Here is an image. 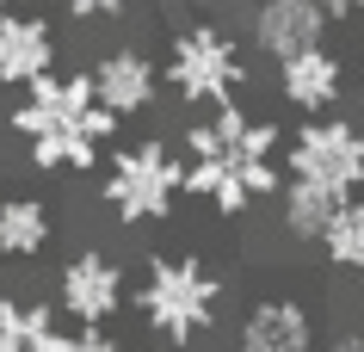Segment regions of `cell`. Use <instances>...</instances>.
<instances>
[{"instance_id": "obj_22", "label": "cell", "mask_w": 364, "mask_h": 352, "mask_svg": "<svg viewBox=\"0 0 364 352\" xmlns=\"http://www.w3.org/2000/svg\"><path fill=\"white\" fill-rule=\"evenodd\" d=\"M6 13H13V0H0V19H6Z\"/></svg>"}, {"instance_id": "obj_20", "label": "cell", "mask_w": 364, "mask_h": 352, "mask_svg": "<svg viewBox=\"0 0 364 352\" xmlns=\"http://www.w3.org/2000/svg\"><path fill=\"white\" fill-rule=\"evenodd\" d=\"M358 62H364V19H358Z\"/></svg>"}, {"instance_id": "obj_16", "label": "cell", "mask_w": 364, "mask_h": 352, "mask_svg": "<svg viewBox=\"0 0 364 352\" xmlns=\"http://www.w3.org/2000/svg\"><path fill=\"white\" fill-rule=\"evenodd\" d=\"M327 254V266L333 272H364V198H346L340 216L327 223V235L315 241Z\"/></svg>"}, {"instance_id": "obj_7", "label": "cell", "mask_w": 364, "mask_h": 352, "mask_svg": "<svg viewBox=\"0 0 364 352\" xmlns=\"http://www.w3.org/2000/svg\"><path fill=\"white\" fill-rule=\"evenodd\" d=\"M124 266H117L105 247H75V254L56 266V315H68L75 328H112L124 315Z\"/></svg>"}, {"instance_id": "obj_15", "label": "cell", "mask_w": 364, "mask_h": 352, "mask_svg": "<svg viewBox=\"0 0 364 352\" xmlns=\"http://www.w3.org/2000/svg\"><path fill=\"white\" fill-rule=\"evenodd\" d=\"M346 198L327 192V186H309V179H284L278 186V229L290 235V241H303V247H315L327 235V223L340 216Z\"/></svg>"}, {"instance_id": "obj_17", "label": "cell", "mask_w": 364, "mask_h": 352, "mask_svg": "<svg viewBox=\"0 0 364 352\" xmlns=\"http://www.w3.org/2000/svg\"><path fill=\"white\" fill-rule=\"evenodd\" d=\"M130 6L136 0H62V13H68L75 25H117Z\"/></svg>"}, {"instance_id": "obj_3", "label": "cell", "mask_w": 364, "mask_h": 352, "mask_svg": "<svg viewBox=\"0 0 364 352\" xmlns=\"http://www.w3.org/2000/svg\"><path fill=\"white\" fill-rule=\"evenodd\" d=\"M130 303L154 340L186 352L223 321V278L210 272L204 254H149Z\"/></svg>"}, {"instance_id": "obj_8", "label": "cell", "mask_w": 364, "mask_h": 352, "mask_svg": "<svg viewBox=\"0 0 364 352\" xmlns=\"http://www.w3.org/2000/svg\"><path fill=\"white\" fill-rule=\"evenodd\" d=\"M87 80H93V99L105 105V112L124 124V117H142L161 99V62L149 56V50H136V43H112L105 56H93V68H87Z\"/></svg>"}, {"instance_id": "obj_4", "label": "cell", "mask_w": 364, "mask_h": 352, "mask_svg": "<svg viewBox=\"0 0 364 352\" xmlns=\"http://www.w3.org/2000/svg\"><path fill=\"white\" fill-rule=\"evenodd\" d=\"M99 198L105 210L124 223V229H154L179 210L186 198V161L167 137H142L124 142L105 155V174H99Z\"/></svg>"}, {"instance_id": "obj_10", "label": "cell", "mask_w": 364, "mask_h": 352, "mask_svg": "<svg viewBox=\"0 0 364 352\" xmlns=\"http://www.w3.org/2000/svg\"><path fill=\"white\" fill-rule=\"evenodd\" d=\"M56 56H62V38L43 13H6L0 19V87H38L43 75H56Z\"/></svg>"}, {"instance_id": "obj_23", "label": "cell", "mask_w": 364, "mask_h": 352, "mask_svg": "<svg viewBox=\"0 0 364 352\" xmlns=\"http://www.w3.org/2000/svg\"><path fill=\"white\" fill-rule=\"evenodd\" d=\"M124 352H136V346H124Z\"/></svg>"}, {"instance_id": "obj_2", "label": "cell", "mask_w": 364, "mask_h": 352, "mask_svg": "<svg viewBox=\"0 0 364 352\" xmlns=\"http://www.w3.org/2000/svg\"><path fill=\"white\" fill-rule=\"evenodd\" d=\"M6 130L25 142V155L38 174H87L99 167L105 142L117 137V117L93 99V80L87 68L75 75H43L38 87H25L6 112Z\"/></svg>"}, {"instance_id": "obj_19", "label": "cell", "mask_w": 364, "mask_h": 352, "mask_svg": "<svg viewBox=\"0 0 364 352\" xmlns=\"http://www.w3.org/2000/svg\"><path fill=\"white\" fill-rule=\"evenodd\" d=\"M315 6L327 13V25L333 19H364V0H315Z\"/></svg>"}, {"instance_id": "obj_18", "label": "cell", "mask_w": 364, "mask_h": 352, "mask_svg": "<svg viewBox=\"0 0 364 352\" xmlns=\"http://www.w3.org/2000/svg\"><path fill=\"white\" fill-rule=\"evenodd\" d=\"M62 352H124V346L112 340V328H75Z\"/></svg>"}, {"instance_id": "obj_6", "label": "cell", "mask_w": 364, "mask_h": 352, "mask_svg": "<svg viewBox=\"0 0 364 352\" xmlns=\"http://www.w3.org/2000/svg\"><path fill=\"white\" fill-rule=\"evenodd\" d=\"M284 179H309L340 198L364 186V124L352 117H309L284 137Z\"/></svg>"}, {"instance_id": "obj_12", "label": "cell", "mask_w": 364, "mask_h": 352, "mask_svg": "<svg viewBox=\"0 0 364 352\" xmlns=\"http://www.w3.org/2000/svg\"><path fill=\"white\" fill-rule=\"evenodd\" d=\"M278 99H284L290 112H303V117H333V105L346 99V62L327 43L278 62Z\"/></svg>"}, {"instance_id": "obj_14", "label": "cell", "mask_w": 364, "mask_h": 352, "mask_svg": "<svg viewBox=\"0 0 364 352\" xmlns=\"http://www.w3.org/2000/svg\"><path fill=\"white\" fill-rule=\"evenodd\" d=\"M56 241V210L31 192L0 198V260H38Z\"/></svg>"}, {"instance_id": "obj_1", "label": "cell", "mask_w": 364, "mask_h": 352, "mask_svg": "<svg viewBox=\"0 0 364 352\" xmlns=\"http://www.w3.org/2000/svg\"><path fill=\"white\" fill-rule=\"evenodd\" d=\"M278 124L253 117L247 105H216L179 130V161H186V198L210 204L216 216H247L253 204L278 198L284 167H278Z\"/></svg>"}, {"instance_id": "obj_9", "label": "cell", "mask_w": 364, "mask_h": 352, "mask_svg": "<svg viewBox=\"0 0 364 352\" xmlns=\"http://www.w3.org/2000/svg\"><path fill=\"white\" fill-rule=\"evenodd\" d=\"M247 38H253V50L278 68V62L327 43V13L315 6V0H253Z\"/></svg>"}, {"instance_id": "obj_21", "label": "cell", "mask_w": 364, "mask_h": 352, "mask_svg": "<svg viewBox=\"0 0 364 352\" xmlns=\"http://www.w3.org/2000/svg\"><path fill=\"white\" fill-rule=\"evenodd\" d=\"M167 6H204V0H167Z\"/></svg>"}, {"instance_id": "obj_13", "label": "cell", "mask_w": 364, "mask_h": 352, "mask_svg": "<svg viewBox=\"0 0 364 352\" xmlns=\"http://www.w3.org/2000/svg\"><path fill=\"white\" fill-rule=\"evenodd\" d=\"M68 334H62L56 303H38V297H0V352H62Z\"/></svg>"}, {"instance_id": "obj_11", "label": "cell", "mask_w": 364, "mask_h": 352, "mask_svg": "<svg viewBox=\"0 0 364 352\" xmlns=\"http://www.w3.org/2000/svg\"><path fill=\"white\" fill-rule=\"evenodd\" d=\"M235 352H315V309L303 297H259L247 303Z\"/></svg>"}, {"instance_id": "obj_5", "label": "cell", "mask_w": 364, "mask_h": 352, "mask_svg": "<svg viewBox=\"0 0 364 352\" xmlns=\"http://www.w3.org/2000/svg\"><path fill=\"white\" fill-rule=\"evenodd\" d=\"M161 80H167L186 105L216 112V105H229V99L247 87V56H241V43H235L223 25L192 19V25H179V31L167 38Z\"/></svg>"}]
</instances>
